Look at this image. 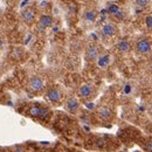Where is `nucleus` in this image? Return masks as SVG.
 <instances>
[{
    "instance_id": "f257e3e1",
    "label": "nucleus",
    "mask_w": 152,
    "mask_h": 152,
    "mask_svg": "<svg viewBox=\"0 0 152 152\" xmlns=\"http://www.w3.org/2000/svg\"><path fill=\"white\" fill-rule=\"evenodd\" d=\"M28 87L34 93H39L41 91L43 88H45V82L40 77V76H32L29 78V82H28Z\"/></svg>"
},
{
    "instance_id": "f03ea898",
    "label": "nucleus",
    "mask_w": 152,
    "mask_h": 152,
    "mask_svg": "<svg viewBox=\"0 0 152 152\" xmlns=\"http://www.w3.org/2000/svg\"><path fill=\"white\" fill-rule=\"evenodd\" d=\"M136 50L139 54H148L151 50V42L149 39H139L136 43Z\"/></svg>"
},
{
    "instance_id": "7ed1b4c3",
    "label": "nucleus",
    "mask_w": 152,
    "mask_h": 152,
    "mask_svg": "<svg viewBox=\"0 0 152 152\" xmlns=\"http://www.w3.org/2000/svg\"><path fill=\"white\" fill-rule=\"evenodd\" d=\"M64 109L68 113H70V114H75L76 111L80 109V102H78V99L76 97H74V96L68 97L66 99V102H64Z\"/></svg>"
},
{
    "instance_id": "20e7f679",
    "label": "nucleus",
    "mask_w": 152,
    "mask_h": 152,
    "mask_svg": "<svg viewBox=\"0 0 152 152\" xmlns=\"http://www.w3.org/2000/svg\"><path fill=\"white\" fill-rule=\"evenodd\" d=\"M77 95L80 96V98H82V99H89L94 95V87L90 86V84H82L78 88Z\"/></svg>"
},
{
    "instance_id": "39448f33",
    "label": "nucleus",
    "mask_w": 152,
    "mask_h": 152,
    "mask_svg": "<svg viewBox=\"0 0 152 152\" xmlns=\"http://www.w3.org/2000/svg\"><path fill=\"white\" fill-rule=\"evenodd\" d=\"M48 114H49V110L40 105H32L28 109V115L32 117H46L48 116Z\"/></svg>"
},
{
    "instance_id": "423d86ee",
    "label": "nucleus",
    "mask_w": 152,
    "mask_h": 152,
    "mask_svg": "<svg viewBox=\"0 0 152 152\" xmlns=\"http://www.w3.org/2000/svg\"><path fill=\"white\" fill-rule=\"evenodd\" d=\"M46 97L50 103H58L62 99V91L58 88H50L47 91Z\"/></svg>"
},
{
    "instance_id": "0eeeda50",
    "label": "nucleus",
    "mask_w": 152,
    "mask_h": 152,
    "mask_svg": "<svg viewBox=\"0 0 152 152\" xmlns=\"http://www.w3.org/2000/svg\"><path fill=\"white\" fill-rule=\"evenodd\" d=\"M99 56V49L98 47L95 45H90L88 48H87V52H86V57L88 61H96Z\"/></svg>"
},
{
    "instance_id": "6e6552de",
    "label": "nucleus",
    "mask_w": 152,
    "mask_h": 152,
    "mask_svg": "<svg viewBox=\"0 0 152 152\" xmlns=\"http://www.w3.org/2000/svg\"><path fill=\"white\" fill-rule=\"evenodd\" d=\"M117 33V27L115 26L114 23H105L103 27H102V34L107 38H111L114 37L115 34Z\"/></svg>"
},
{
    "instance_id": "1a4fd4ad",
    "label": "nucleus",
    "mask_w": 152,
    "mask_h": 152,
    "mask_svg": "<svg viewBox=\"0 0 152 152\" xmlns=\"http://www.w3.org/2000/svg\"><path fill=\"white\" fill-rule=\"evenodd\" d=\"M34 18H35V13H34L33 10H31V8L23 10V12H22V19H23V21L26 23H32L34 21Z\"/></svg>"
},
{
    "instance_id": "9d476101",
    "label": "nucleus",
    "mask_w": 152,
    "mask_h": 152,
    "mask_svg": "<svg viewBox=\"0 0 152 152\" xmlns=\"http://www.w3.org/2000/svg\"><path fill=\"white\" fill-rule=\"evenodd\" d=\"M39 23L42 28H48L53 25V18L50 15H47V14H43L40 17V20H39Z\"/></svg>"
},
{
    "instance_id": "9b49d317",
    "label": "nucleus",
    "mask_w": 152,
    "mask_h": 152,
    "mask_svg": "<svg viewBox=\"0 0 152 152\" xmlns=\"http://www.w3.org/2000/svg\"><path fill=\"white\" fill-rule=\"evenodd\" d=\"M98 116H99L102 119H104V121H109V119L113 117V111H111L109 108L103 107V108H101V109L98 110Z\"/></svg>"
},
{
    "instance_id": "f8f14e48",
    "label": "nucleus",
    "mask_w": 152,
    "mask_h": 152,
    "mask_svg": "<svg viewBox=\"0 0 152 152\" xmlns=\"http://www.w3.org/2000/svg\"><path fill=\"white\" fill-rule=\"evenodd\" d=\"M96 61H97V64H98L99 68H105V67H108V64H109V62H110V55H109V54L99 55Z\"/></svg>"
},
{
    "instance_id": "ddd939ff",
    "label": "nucleus",
    "mask_w": 152,
    "mask_h": 152,
    "mask_svg": "<svg viewBox=\"0 0 152 152\" xmlns=\"http://www.w3.org/2000/svg\"><path fill=\"white\" fill-rule=\"evenodd\" d=\"M130 48H131V46H130V42H129L128 40H121V41L117 43V49H118L119 52H122V53L129 52Z\"/></svg>"
},
{
    "instance_id": "4468645a",
    "label": "nucleus",
    "mask_w": 152,
    "mask_h": 152,
    "mask_svg": "<svg viewBox=\"0 0 152 152\" xmlns=\"http://www.w3.org/2000/svg\"><path fill=\"white\" fill-rule=\"evenodd\" d=\"M96 17H97V13H96V11H94V10H88L84 13V19H86V21H88V22H94L96 20Z\"/></svg>"
},
{
    "instance_id": "2eb2a0df",
    "label": "nucleus",
    "mask_w": 152,
    "mask_h": 152,
    "mask_svg": "<svg viewBox=\"0 0 152 152\" xmlns=\"http://www.w3.org/2000/svg\"><path fill=\"white\" fill-rule=\"evenodd\" d=\"M121 10H119V7H118V5H116V4H110L109 6H108V10H107V12L109 13V14H113L115 15L117 12H119Z\"/></svg>"
},
{
    "instance_id": "dca6fc26",
    "label": "nucleus",
    "mask_w": 152,
    "mask_h": 152,
    "mask_svg": "<svg viewBox=\"0 0 152 152\" xmlns=\"http://www.w3.org/2000/svg\"><path fill=\"white\" fill-rule=\"evenodd\" d=\"M136 5L139 7H145L149 5V0H136Z\"/></svg>"
},
{
    "instance_id": "f3484780",
    "label": "nucleus",
    "mask_w": 152,
    "mask_h": 152,
    "mask_svg": "<svg viewBox=\"0 0 152 152\" xmlns=\"http://www.w3.org/2000/svg\"><path fill=\"white\" fill-rule=\"evenodd\" d=\"M145 23H146V27L149 29H152V15H149L145 18Z\"/></svg>"
},
{
    "instance_id": "a211bd4d",
    "label": "nucleus",
    "mask_w": 152,
    "mask_h": 152,
    "mask_svg": "<svg viewBox=\"0 0 152 152\" xmlns=\"http://www.w3.org/2000/svg\"><path fill=\"white\" fill-rule=\"evenodd\" d=\"M145 151L152 152V142H148V143L145 144Z\"/></svg>"
},
{
    "instance_id": "6ab92c4d",
    "label": "nucleus",
    "mask_w": 152,
    "mask_h": 152,
    "mask_svg": "<svg viewBox=\"0 0 152 152\" xmlns=\"http://www.w3.org/2000/svg\"><path fill=\"white\" fill-rule=\"evenodd\" d=\"M115 17H116L117 19H123L124 14H123V12H122V11H119V12H117V13L115 14Z\"/></svg>"
},
{
    "instance_id": "aec40b11",
    "label": "nucleus",
    "mask_w": 152,
    "mask_h": 152,
    "mask_svg": "<svg viewBox=\"0 0 152 152\" xmlns=\"http://www.w3.org/2000/svg\"><path fill=\"white\" fill-rule=\"evenodd\" d=\"M14 151L15 152H25V149H22V148H20V146H17V148L14 149Z\"/></svg>"
},
{
    "instance_id": "412c9836",
    "label": "nucleus",
    "mask_w": 152,
    "mask_h": 152,
    "mask_svg": "<svg viewBox=\"0 0 152 152\" xmlns=\"http://www.w3.org/2000/svg\"><path fill=\"white\" fill-rule=\"evenodd\" d=\"M28 1H29V0H22V2H21V7H23V6H26Z\"/></svg>"
},
{
    "instance_id": "4be33fe9",
    "label": "nucleus",
    "mask_w": 152,
    "mask_h": 152,
    "mask_svg": "<svg viewBox=\"0 0 152 152\" xmlns=\"http://www.w3.org/2000/svg\"><path fill=\"white\" fill-rule=\"evenodd\" d=\"M150 108H151V111H152V102L150 103Z\"/></svg>"
},
{
    "instance_id": "5701e85b",
    "label": "nucleus",
    "mask_w": 152,
    "mask_h": 152,
    "mask_svg": "<svg viewBox=\"0 0 152 152\" xmlns=\"http://www.w3.org/2000/svg\"><path fill=\"white\" fill-rule=\"evenodd\" d=\"M40 152H49V151H47V150H42V151H40Z\"/></svg>"
}]
</instances>
